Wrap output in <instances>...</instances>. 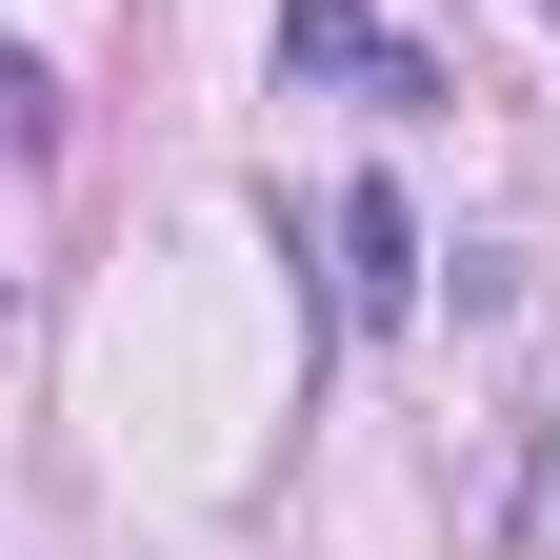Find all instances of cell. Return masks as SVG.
Masks as SVG:
<instances>
[{"instance_id": "6da1fadb", "label": "cell", "mask_w": 560, "mask_h": 560, "mask_svg": "<svg viewBox=\"0 0 560 560\" xmlns=\"http://www.w3.org/2000/svg\"><path fill=\"white\" fill-rule=\"evenodd\" d=\"M280 81H361L381 120H420V101H441V60L381 40V0H280Z\"/></svg>"}, {"instance_id": "7a4b0ae2", "label": "cell", "mask_w": 560, "mask_h": 560, "mask_svg": "<svg viewBox=\"0 0 560 560\" xmlns=\"http://www.w3.org/2000/svg\"><path fill=\"white\" fill-rule=\"evenodd\" d=\"M320 241H340V320H400V301H420V200H400V180H340Z\"/></svg>"}, {"instance_id": "3957f363", "label": "cell", "mask_w": 560, "mask_h": 560, "mask_svg": "<svg viewBox=\"0 0 560 560\" xmlns=\"http://www.w3.org/2000/svg\"><path fill=\"white\" fill-rule=\"evenodd\" d=\"M0 140H60V81H40L21 40H0Z\"/></svg>"}, {"instance_id": "277c9868", "label": "cell", "mask_w": 560, "mask_h": 560, "mask_svg": "<svg viewBox=\"0 0 560 560\" xmlns=\"http://www.w3.org/2000/svg\"><path fill=\"white\" fill-rule=\"evenodd\" d=\"M540 21H560V0H540Z\"/></svg>"}]
</instances>
